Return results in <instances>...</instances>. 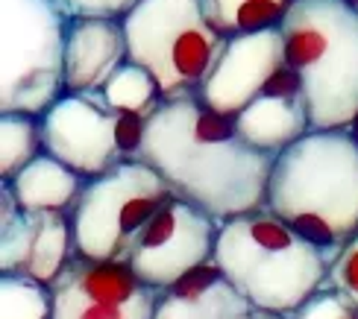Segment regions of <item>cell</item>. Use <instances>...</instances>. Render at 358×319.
Masks as SVG:
<instances>
[{
  "label": "cell",
  "instance_id": "8",
  "mask_svg": "<svg viewBox=\"0 0 358 319\" xmlns=\"http://www.w3.org/2000/svg\"><path fill=\"white\" fill-rule=\"evenodd\" d=\"M217 232L220 220H215L208 211L171 196L147 223L127 264L144 284L162 293L179 279H185L191 269L215 261Z\"/></svg>",
  "mask_w": 358,
  "mask_h": 319
},
{
  "label": "cell",
  "instance_id": "14",
  "mask_svg": "<svg viewBox=\"0 0 358 319\" xmlns=\"http://www.w3.org/2000/svg\"><path fill=\"white\" fill-rule=\"evenodd\" d=\"M129 62L121 18L80 15L65 27V94H92Z\"/></svg>",
  "mask_w": 358,
  "mask_h": 319
},
{
  "label": "cell",
  "instance_id": "27",
  "mask_svg": "<svg viewBox=\"0 0 358 319\" xmlns=\"http://www.w3.org/2000/svg\"><path fill=\"white\" fill-rule=\"evenodd\" d=\"M347 3H350V6H352V9L358 12V0H347Z\"/></svg>",
  "mask_w": 358,
  "mask_h": 319
},
{
  "label": "cell",
  "instance_id": "3",
  "mask_svg": "<svg viewBox=\"0 0 358 319\" xmlns=\"http://www.w3.org/2000/svg\"><path fill=\"white\" fill-rule=\"evenodd\" d=\"M215 264L256 311L294 313L326 287L329 261L271 208L220 223Z\"/></svg>",
  "mask_w": 358,
  "mask_h": 319
},
{
  "label": "cell",
  "instance_id": "20",
  "mask_svg": "<svg viewBox=\"0 0 358 319\" xmlns=\"http://www.w3.org/2000/svg\"><path fill=\"white\" fill-rule=\"evenodd\" d=\"M53 290L21 272H0V319H50Z\"/></svg>",
  "mask_w": 358,
  "mask_h": 319
},
{
  "label": "cell",
  "instance_id": "21",
  "mask_svg": "<svg viewBox=\"0 0 358 319\" xmlns=\"http://www.w3.org/2000/svg\"><path fill=\"white\" fill-rule=\"evenodd\" d=\"M326 287H332V290H338L341 296H347L358 308V235L335 255V261L329 264Z\"/></svg>",
  "mask_w": 358,
  "mask_h": 319
},
{
  "label": "cell",
  "instance_id": "1",
  "mask_svg": "<svg viewBox=\"0 0 358 319\" xmlns=\"http://www.w3.org/2000/svg\"><path fill=\"white\" fill-rule=\"evenodd\" d=\"M141 161L168 181L173 196L223 223L264 208L276 158L250 147L235 117L208 109L197 94H182L162 100L147 117Z\"/></svg>",
  "mask_w": 358,
  "mask_h": 319
},
{
  "label": "cell",
  "instance_id": "16",
  "mask_svg": "<svg viewBox=\"0 0 358 319\" xmlns=\"http://www.w3.org/2000/svg\"><path fill=\"white\" fill-rule=\"evenodd\" d=\"M85 181L88 179L73 173L68 164L53 158L50 153H41L6 185L24 211H73Z\"/></svg>",
  "mask_w": 358,
  "mask_h": 319
},
{
  "label": "cell",
  "instance_id": "23",
  "mask_svg": "<svg viewBox=\"0 0 358 319\" xmlns=\"http://www.w3.org/2000/svg\"><path fill=\"white\" fill-rule=\"evenodd\" d=\"M147 138V117L141 114H117L115 144L124 161H141V149Z\"/></svg>",
  "mask_w": 358,
  "mask_h": 319
},
{
  "label": "cell",
  "instance_id": "2",
  "mask_svg": "<svg viewBox=\"0 0 358 319\" xmlns=\"http://www.w3.org/2000/svg\"><path fill=\"white\" fill-rule=\"evenodd\" d=\"M264 208L332 264L358 235V144L350 129H311L279 153Z\"/></svg>",
  "mask_w": 358,
  "mask_h": 319
},
{
  "label": "cell",
  "instance_id": "15",
  "mask_svg": "<svg viewBox=\"0 0 358 319\" xmlns=\"http://www.w3.org/2000/svg\"><path fill=\"white\" fill-rule=\"evenodd\" d=\"M252 311L220 267L208 261L159 293L156 319H250Z\"/></svg>",
  "mask_w": 358,
  "mask_h": 319
},
{
  "label": "cell",
  "instance_id": "19",
  "mask_svg": "<svg viewBox=\"0 0 358 319\" xmlns=\"http://www.w3.org/2000/svg\"><path fill=\"white\" fill-rule=\"evenodd\" d=\"M44 153L41 117L0 114V181H12Z\"/></svg>",
  "mask_w": 358,
  "mask_h": 319
},
{
  "label": "cell",
  "instance_id": "25",
  "mask_svg": "<svg viewBox=\"0 0 358 319\" xmlns=\"http://www.w3.org/2000/svg\"><path fill=\"white\" fill-rule=\"evenodd\" d=\"M250 319H291V313H271V311H252Z\"/></svg>",
  "mask_w": 358,
  "mask_h": 319
},
{
  "label": "cell",
  "instance_id": "12",
  "mask_svg": "<svg viewBox=\"0 0 358 319\" xmlns=\"http://www.w3.org/2000/svg\"><path fill=\"white\" fill-rule=\"evenodd\" d=\"M282 68H285V41L279 27L227 38L215 68L197 88V97L208 109L238 117Z\"/></svg>",
  "mask_w": 358,
  "mask_h": 319
},
{
  "label": "cell",
  "instance_id": "4",
  "mask_svg": "<svg viewBox=\"0 0 358 319\" xmlns=\"http://www.w3.org/2000/svg\"><path fill=\"white\" fill-rule=\"evenodd\" d=\"M279 29L311 129H347L358 114V12L347 0H294Z\"/></svg>",
  "mask_w": 358,
  "mask_h": 319
},
{
  "label": "cell",
  "instance_id": "26",
  "mask_svg": "<svg viewBox=\"0 0 358 319\" xmlns=\"http://www.w3.org/2000/svg\"><path fill=\"white\" fill-rule=\"evenodd\" d=\"M347 129H350V135H352V138H355V144H358V114H355V120H352V124H350Z\"/></svg>",
  "mask_w": 358,
  "mask_h": 319
},
{
  "label": "cell",
  "instance_id": "10",
  "mask_svg": "<svg viewBox=\"0 0 358 319\" xmlns=\"http://www.w3.org/2000/svg\"><path fill=\"white\" fill-rule=\"evenodd\" d=\"M77 255L71 211H24L0 181V272H21L50 287Z\"/></svg>",
  "mask_w": 358,
  "mask_h": 319
},
{
  "label": "cell",
  "instance_id": "5",
  "mask_svg": "<svg viewBox=\"0 0 358 319\" xmlns=\"http://www.w3.org/2000/svg\"><path fill=\"white\" fill-rule=\"evenodd\" d=\"M65 27L53 0H0V114L41 117L65 94Z\"/></svg>",
  "mask_w": 358,
  "mask_h": 319
},
{
  "label": "cell",
  "instance_id": "24",
  "mask_svg": "<svg viewBox=\"0 0 358 319\" xmlns=\"http://www.w3.org/2000/svg\"><path fill=\"white\" fill-rule=\"evenodd\" d=\"M68 18L94 15V18H124L138 0H53Z\"/></svg>",
  "mask_w": 358,
  "mask_h": 319
},
{
  "label": "cell",
  "instance_id": "18",
  "mask_svg": "<svg viewBox=\"0 0 358 319\" xmlns=\"http://www.w3.org/2000/svg\"><path fill=\"white\" fill-rule=\"evenodd\" d=\"M94 94L103 100L106 109L117 114H141V117H150L165 100L156 77L136 62H124L109 77V82L100 91H94Z\"/></svg>",
  "mask_w": 358,
  "mask_h": 319
},
{
  "label": "cell",
  "instance_id": "9",
  "mask_svg": "<svg viewBox=\"0 0 358 319\" xmlns=\"http://www.w3.org/2000/svg\"><path fill=\"white\" fill-rule=\"evenodd\" d=\"M50 290V319H156L159 290L144 284L127 261H92L77 255Z\"/></svg>",
  "mask_w": 358,
  "mask_h": 319
},
{
  "label": "cell",
  "instance_id": "7",
  "mask_svg": "<svg viewBox=\"0 0 358 319\" xmlns=\"http://www.w3.org/2000/svg\"><path fill=\"white\" fill-rule=\"evenodd\" d=\"M171 196L168 181L147 161H121L109 173L88 179L71 211L77 252L92 261H127Z\"/></svg>",
  "mask_w": 358,
  "mask_h": 319
},
{
  "label": "cell",
  "instance_id": "6",
  "mask_svg": "<svg viewBox=\"0 0 358 319\" xmlns=\"http://www.w3.org/2000/svg\"><path fill=\"white\" fill-rule=\"evenodd\" d=\"M121 21L129 62L153 73L165 100L197 94L227 44L203 0H138Z\"/></svg>",
  "mask_w": 358,
  "mask_h": 319
},
{
  "label": "cell",
  "instance_id": "22",
  "mask_svg": "<svg viewBox=\"0 0 358 319\" xmlns=\"http://www.w3.org/2000/svg\"><path fill=\"white\" fill-rule=\"evenodd\" d=\"M291 319H358V308L332 287H323L306 305L296 308Z\"/></svg>",
  "mask_w": 358,
  "mask_h": 319
},
{
  "label": "cell",
  "instance_id": "11",
  "mask_svg": "<svg viewBox=\"0 0 358 319\" xmlns=\"http://www.w3.org/2000/svg\"><path fill=\"white\" fill-rule=\"evenodd\" d=\"M117 112L94 94H62L41 114L44 153H50L83 179H97L124 158L115 144Z\"/></svg>",
  "mask_w": 358,
  "mask_h": 319
},
{
  "label": "cell",
  "instance_id": "17",
  "mask_svg": "<svg viewBox=\"0 0 358 319\" xmlns=\"http://www.w3.org/2000/svg\"><path fill=\"white\" fill-rule=\"evenodd\" d=\"M294 0H203V12L223 38L262 33L285 21Z\"/></svg>",
  "mask_w": 358,
  "mask_h": 319
},
{
  "label": "cell",
  "instance_id": "13",
  "mask_svg": "<svg viewBox=\"0 0 358 319\" xmlns=\"http://www.w3.org/2000/svg\"><path fill=\"white\" fill-rule=\"evenodd\" d=\"M235 126L241 138L262 153L273 158L285 153L291 144L311 132L308 103L300 77L285 65L264 85L262 94L235 117Z\"/></svg>",
  "mask_w": 358,
  "mask_h": 319
}]
</instances>
